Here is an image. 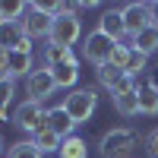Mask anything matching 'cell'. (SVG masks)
Listing matches in <instances>:
<instances>
[{"label": "cell", "instance_id": "1", "mask_svg": "<svg viewBox=\"0 0 158 158\" xmlns=\"http://www.w3.org/2000/svg\"><path fill=\"white\" fill-rule=\"evenodd\" d=\"M136 146H139V136L130 127H114V130H108V133L101 136L98 155L101 158H133Z\"/></svg>", "mask_w": 158, "mask_h": 158}, {"label": "cell", "instance_id": "2", "mask_svg": "<svg viewBox=\"0 0 158 158\" xmlns=\"http://www.w3.org/2000/svg\"><path fill=\"white\" fill-rule=\"evenodd\" d=\"M98 108V92L95 89H73L67 98H63V111L73 117V123H89L92 114Z\"/></svg>", "mask_w": 158, "mask_h": 158}, {"label": "cell", "instance_id": "3", "mask_svg": "<svg viewBox=\"0 0 158 158\" xmlns=\"http://www.w3.org/2000/svg\"><path fill=\"white\" fill-rule=\"evenodd\" d=\"M79 38H82V19H79L76 10H70V13H63V16L54 19V25H51V35H48V44L73 48Z\"/></svg>", "mask_w": 158, "mask_h": 158}, {"label": "cell", "instance_id": "4", "mask_svg": "<svg viewBox=\"0 0 158 158\" xmlns=\"http://www.w3.org/2000/svg\"><path fill=\"white\" fill-rule=\"evenodd\" d=\"M114 48H117V41H111V38L104 32H98V29L82 38V57L89 63H95V67H108L111 57H114Z\"/></svg>", "mask_w": 158, "mask_h": 158}, {"label": "cell", "instance_id": "5", "mask_svg": "<svg viewBox=\"0 0 158 158\" xmlns=\"http://www.w3.org/2000/svg\"><path fill=\"white\" fill-rule=\"evenodd\" d=\"M44 117H48V111L41 108L38 101H19L16 108H13V123H16L19 130H25V133H38V130H44Z\"/></svg>", "mask_w": 158, "mask_h": 158}, {"label": "cell", "instance_id": "6", "mask_svg": "<svg viewBox=\"0 0 158 158\" xmlns=\"http://www.w3.org/2000/svg\"><path fill=\"white\" fill-rule=\"evenodd\" d=\"M57 92V82H54V76H51V70L48 67H41V70H35L29 79H25V95H29V101H48L51 95Z\"/></svg>", "mask_w": 158, "mask_h": 158}, {"label": "cell", "instance_id": "7", "mask_svg": "<svg viewBox=\"0 0 158 158\" xmlns=\"http://www.w3.org/2000/svg\"><path fill=\"white\" fill-rule=\"evenodd\" d=\"M19 25H22V35L29 38V41H35V38H48V35H51V25H54V19H51L48 13L35 10V6L29 3V10H25V16L19 19Z\"/></svg>", "mask_w": 158, "mask_h": 158}, {"label": "cell", "instance_id": "8", "mask_svg": "<svg viewBox=\"0 0 158 158\" xmlns=\"http://www.w3.org/2000/svg\"><path fill=\"white\" fill-rule=\"evenodd\" d=\"M0 48L3 51H25V54H32V41L22 35V25L19 22H0Z\"/></svg>", "mask_w": 158, "mask_h": 158}, {"label": "cell", "instance_id": "9", "mask_svg": "<svg viewBox=\"0 0 158 158\" xmlns=\"http://www.w3.org/2000/svg\"><path fill=\"white\" fill-rule=\"evenodd\" d=\"M149 3H127L123 6V29L130 38H136L142 29H149Z\"/></svg>", "mask_w": 158, "mask_h": 158}, {"label": "cell", "instance_id": "10", "mask_svg": "<svg viewBox=\"0 0 158 158\" xmlns=\"http://www.w3.org/2000/svg\"><path fill=\"white\" fill-rule=\"evenodd\" d=\"M98 32H104L111 38V41H117L120 44V38L127 35V29H123V10H104L101 13V19H98Z\"/></svg>", "mask_w": 158, "mask_h": 158}, {"label": "cell", "instance_id": "11", "mask_svg": "<svg viewBox=\"0 0 158 158\" xmlns=\"http://www.w3.org/2000/svg\"><path fill=\"white\" fill-rule=\"evenodd\" d=\"M44 127H48V130H54V133H57L60 139L73 136V130H76L73 117H70L67 111H63V104H57V108H48V117H44Z\"/></svg>", "mask_w": 158, "mask_h": 158}, {"label": "cell", "instance_id": "12", "mask_svg": "<svg viewBox=\"0 0 158 158\" xmlns=\"http://www.w3.org/2000/svg\"><path fill=\"white\" fill-rule=\"evenodd\" d=\"M130 48H133V51H139L142 57H152V54H158V29H155V25L142 29L136 38H130Z\"/></svg>", "mask_w": 158, "mask_h": 158}, {"label": "cell", "instance_id": "13", "mask_svg": "<svg viewBox=\"0 0 158 158\" xmlns=\"http://www.w3.org/2000/svg\"><path fill=\"white\" fill-rule=\"evenodd\" d=\"M111 101H114V111L120 117H136L139 114V95H136V89L117 92V95H111Z\"/></svg>", "mask_w": 158, "mask_h": 158}, {"label": "cell", "instance_id": "14", "mask_svg": "<svg viewBox=\"0 0 158 158\" xmlns=\"http://www.w3.org/2000/svg\"><path fill=\"white\" fill-rule=\"evenodd\" d=\"M136 95H139V114H158V89L152 82H136Z\"/></svg>", "mask_w": 158, "mask_h": 158}, {"label": "cell", "instance_id": "15", "mask_svg": "<svg viewBox=\"0 0 158 158\" xmlns=\"http://www.w3.org/2000/svg\"><path fill=\"white\" fill-rule=\"evenodd\" d=\"M32 73H35L32 54H25V51H13V54H10V79H19V76L29 79Z\"/></svg>", "mask_w": 158, "mask_h": 158}, {"label": "cell", "instance_id": "16", "mask_svg": "<svg viewBox=\"0 0 158 158\" xmlns=\"http://www.w3.org/2000/svg\"><path fill=\"white\" fill-rule=\"evenodd\" d=\"M60 63H79L76 54H73V48L48 44V48H44V67H48V70H54V67H60Z\"/></svg>", "mask_w": 158, "mask_h": 158}, {"label": "cell", "instance_id": "17", "mask_svg": "<svg viewBox=\"0 0 158 158\" xmlns=\"http://www.w3.org/2000/svg\"><path fill=\"white\" fill-rule=\"evenodd\" d=\"M32 142H35V149L41 152V155H48V152H60V146H63V139L54 133V130H38V133L32 136Z\"/></svg>", "mask_w": 158, "mask_h": 158}, {"label": "cell", "instance_id": "18", "mask_svg": "<svg viewBox=\"0 0 158 158\" xmlns=\"http://www.w3.org/2000/svg\"><path fill=\"white\" fill-rule=\"evenodd\" d=\"M51 76H54L57 89H73L79 79V63H60V67L51 70Z\"/></svg>", "mask_w": 158, "mask_h": 158}, {"label": "cell", "instance_id": "19", "mask_svg": "<svg viewBox=\"0 0 158 158\" xmlns=\"http://www.w3.org/2000/svg\"><path fill=\"white\" fill-rule=\"evenodd\" d=\"M25 10H29L25 0H0V22H19Z\"/></svg>", "mask_w": 158, "mask_h": 158}, {"label": "cell", "instance_id": "20", "mask_svg": "<svg viewBox=\"0 0 158 158\" xmlns=\"http://www.w3.org/2000/svg\"><path fill=\"white\" fill-rule=\"evenodd\" d=\"M57 155H60V158H85V155H89V142H85L82 136H67Z\"/></svg>", "mask_w": 158, "mask_h": 158}, {"label": "cell", "instance_id": "21", "mask_svg": "<svg viewBox=\"0 0 158 158\" xmlns=\"http://www.w3.org/2000/svg\"><path fill=\"white\" fill-rule=\"evenodd\" d=\"M6 158H44V155L35 149L32 139H22V142H13V146L6 149Z\"/></svg>", "mask_w": 158, "mask_h": 158}, {"label": "cell", "instance_id": "22", "mask_svg": "<svg viewBox=\"0 0 158 158\" xmlns=\"http://www.w3.org/2000/svg\"><path fill=\"white\" fill-rule=\"evenodd\" d=\"M130 54H133V51H130V44H117V48H114V57H111V67H117V70H123V73H127Z\"/></svg>", "mask_w": 158, "mask_h": 158}, {"label": "cell", "instance_id": "23", "mask_svg": "<svg viewBox=\"0 0 158 158\" xmlns=\"http://www.w3.org/2000/svg\"><path fill=\"white\" fill-rule=\"evenodd\" d=\"M130 51H133V48H130ZM142 70H146V57H142L139 54V51H133V54H130V63H127V76H139Z\"/></svg>", "mask_w": 158, "mask_h": 158}, {"label": "cell", "instance_id": "24", "mask_svg": "<svg viewBox=\"0 0 158 158\" xmlns=\"http://www.w3.org/2000/svg\"><path fill=\"white\" fill-rule=\"evenodd\" d=\"M13 92H16V79H0V108H10Z\"/></svg>", "mask_w": 158, "mask_h": 158}, {"label": "cell", "instance_id": "25", "mask_svg": "<svg viewBox=\"0 0 158 158\" xmlns=\"http://www.w3.org/2000/svg\"><path fill=\"white\" fill-rule=\"evenodd\" d=\"M146 149H149V155H152V158H158V127L146 136Z\"/></svg>", "mask_w": 158, "mask_h": 158}, {"label": "cell", "instance_id": "26", "mask_svg": "<svg viewBox=\"0 0 158 158\" xmlns=\"http://www.w3.org/2000/svg\"><path fill=\"white\" fill-rule=\"evenodd\" d=\"M0 79H10V51L0 48Z\"/></svg>", "mask_w": 158, "mask_h": 158}, {"label": "cell", "instance_id": "27", "mask_svg": "<svg viewBox=\"0 0 158 158\" xmlns=\"http://www.w3.org/2000/svg\"><path fill=\"white\" fill-rule=\"evenodd\" d=\"M149 22L158 29V0H152V3H149Z\"/></svg>", "mask_w": 158, "mask_h": 158}, {"label": "cell", "instance_id": "28", "mask_svg": "<svg viewBox=\"0 0 158 158\" xmlns=\"http://www.w3.org/2000/svg\"><path fill=\"white\" fill-rule=\"evenodd\" d=\"M3 120H13V117H10V108H0V123H3Z\"/></svg>", "mask_w": 158, "mask_h": 158}, {"label": "cell", "instance_id": "29", "mask_svg": "<svg viewBox=\"0 0 158 158\" xmlns=\"http://www.w3.org/2000/svg\"><path fill=\"white\" fill-rule=\"evenodd\" d=\"M0 155H6V152H3V136H0Z\"/></svg>", "mask_w": 158, "mask_h": 158}, {"label": "cell", "instance_id": "30", "mask_svg": "<svg viewBox=\"0 0 158 158\" xmlns=\"http://www.w3.org/2000/svg\"><path fill=\"white\" fill-rule=\"evenodd\" d=\"M155 70H158V63H155Z\"/></svg>", "mask_w": 158, "mask_h": 158}]
</instances>
